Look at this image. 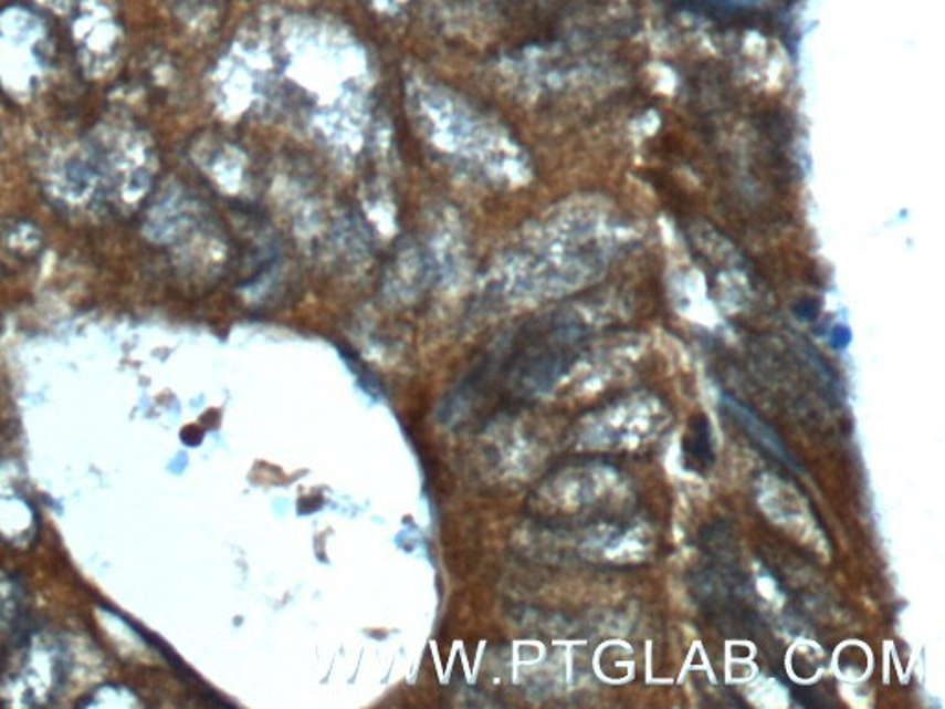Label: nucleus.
<instances>
[{"label":"nucleus","instance_id":"obj_2","mask_svg":"<svg viewBox=\"0 0 945 709\" xmlns=\"http://www.w3.org/2000/svg\"><path fill=\"white\" fill-rule=\"evenodd\" d=\"M691 435H693V441L687 444V447H693L691 457H696L699 462L710 463L713 455H711L710 427H707V421L702 418V427H700L699 421H694V429H691Z\"/></svg>","mask_w":945,"mask_h":709},{"label":"nucleus","instance_id":"obj_1","mask_svg":"<svg viewBox=\"0 0 945 709\" xmlns=\"http://www.w3.org/2000/svg\"><path fill=\"white\" fill-rule=\"evenodd\" d=\"M722 407L726 408L729 416L737 421L741 427H744V432L757 441L763 449H767L773 457L778 458L779 462L789 466L792 469H800V463L796 460L795 455L787 449L784 440L779 438L778 432H774L757 414L752 413L748 407H744L743 403H738L735 397H729L724 394L721 399Z\"/></svg>","mask_w":945,"mask_h":709}]
</instances>
